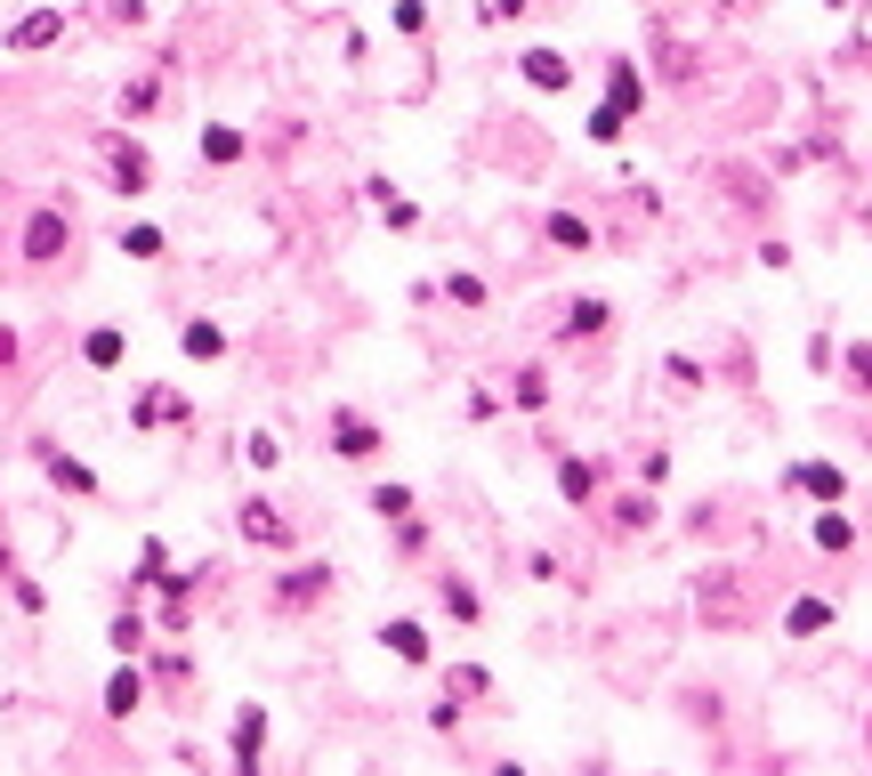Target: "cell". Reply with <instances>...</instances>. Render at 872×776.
Segmentation results:
<instances>
[{
    "label": "cell",
    "instance_id": "17",
    "mask_svg": "<svg viewBox=\"0 0 872 776\" xmlns=\"http://www.w3.org/2000/svg\"><path fill=\"white\" fill-rule=\"evenodd\" d=\"M178 349H186V356H202V364H211V356L226 349V340H219V324H186V332H178Z\"/></svg>",
    "mask_w": 872,
    "mask_h": 776
},
{
    "label": "cell",
    "instance_id": "20",
    "mask_svg": "<svg viewBox=\"0 0 872 776\" xmlns=\"http://www.w3.org/2000/svg\"><path fill=\"white\" fill-rule=\"evenodd\" d=\"M81 356H90L97 373H106V364H121V332H90V340H81Z\"/></svg>",
    "mask_w": 872,
    "mask_h": 776
},
{
    "label": "cell",
    "instance_id": "4",
    "mask_svg": "<svg viewBox=\"0 0 872 776\" xmlns=\"http://www.w3.org/2000/svg\"><path fill=\"white\" fill-rule=\"evenodd\" d=\"M243 534L267 542V550H283L291 542V518H283V509H267V502H243Z\"/></svg>",
    "mask_w": 872,
    "mask_h": 776
},
{
    "label": "cell",
    "instance_id": "13",
    "mask_svg": "<svg viewBox=\"0 0 872 776\" xmlns=\"http://www.w3.org/2000/svg\"><path fill=\"white\" fill-rule=\"evenodd\" d=\"M557 332H566V340H581V332H606V299H574Z\"/></svg>",
    "mask_w": 872,
    "mask_h": 776
},
{
    "label": "cell",
    "instance_id": "28",
    "mask_svg": "<svg viewBox=\"0 0 872 776\" xmlns=\"http://www.w3.org/2000/svg\"><path fill=\"white\" fill-rule=\"evenodd\" d=\"M372 509H380V518H404L412 494H404V485H380V494H372Z\"/></svg>",
    "mask_w": 872,
    "mask_h": 776
},
{
    "label": "cell",
    "instance_id": "29",
    "mask_svg": "<svg viewBox=\"0 0 872 776\" xmlns=\"http://www.w3.org/2000/svg\"><path fill=\"white\" fill-rule=\"evenodd\" d=\"M114 647H121V656H138V647H145V623L121 615V623H114Z\"/></svg>",
    "mask_w": 872,
    "mask_h": 776
},
{
    "label": "cell",
    "instance_id": "22",
    "mask_svg": "<svg viewBox=\"0 0 872 776\" xmlns=\"http://www.w3.org/2000/svg\"><path fill=\"white\" fill-rule=\"evenodd\" d=\"M243 461H251V469H275L283 454H275V437H267V428H251V437H243Z\"/></svg>",
    "mask_w": 872,
    "mask_h": 776
},
{
    "label": "cell",
    "instance_id": "9",
    "mask_svg": "<svg viewBox=\"0 0 872 776\" xmlns=\"http://www.w3.org/2000/svg\"><path fill=\"white\" fill-rule=\"evenodd\" d=\"M138 704H145V680H138V671H114V680H106V712H114V720H130Z\"/></svg>",
    "mask_w": 872,
    "mask_h": 776
},
{
    "label": "cell",
    "instance_id": "1",
    "mask_svg": "<svg viewBox=\"0 0 872 776\" xmlns=\"http://www.w3.org/2000/svg\"><path fill=\"white\" fill-rule=\"evenodd\" d=\"M695 615H703V623H719V631L752 623V599H743V575H703V583H695Z\"/></svg>",
    "mask_w": 872,
    "mask_h": 776
},
{
    "label": "cell",
    "instance_id": "24",
    "mask_svg": "<svg viewBox=\"0 0 872 776\" xmlns=\"http://www.w3.org/2000/svg\"><path fill=\"white\" fill-rule=\"evenodd\" d=\"M816 542H824V550H848V542H857V526L833 509V518H816Z\"/></svg>",
    "mask_w": 872,
    "mask_h": 776
},
{
    "label": "cell",
    "instance_id": "25",
    "mask_svg": "<svg viewBox=\"0 0 872 776\" xmlns=\"http://www.w3.org/2000/svg\"><path fill=\"white\" fill-rule=\"evenodd\" d=\"M445 607H452V623H476V590L469 583H445Z\"/></svg>",
    "mask_w": 872,
    "mask_h": 776
},
{
    "label": "cell",
    "instance_id": "7",
    "mask_svg": "<svg viewBox=\"0 0 872 776\" xmlns=\"http://www.w3.org/2000/svg\"><path fill=\"white\" fill-rule=\"evenodd\" d=\"M57 33H66V16H57V9H33V16H25V25H16V33H9V49H49V40H57Z\"/></svg>",
    "mask_w": 872,
    "mask_h": 776
},
{
    "label": "cell",
    "instance_id": "8",
    "mask_svg": "<svg viewBox=\"0 0 872 776\" xmlns=\"http://www.w3.org/2000/svg\"><path fill=\"white\" fill-rule=\"evenodd\" d=\"M517 66H526L533 90H566V57H557V49H526Z\"/></svg>",
    "mask_w": 872,
    "mask_h": 776
},
{
    "label": "cell",
    "instance_id": "6",
    "mask_svg": "<svg viewBox=\"0 0 872 776\" xmlns=\"http://www.w3.org/2000/svg\"><path fill=\"white\" fill-rule=\"evenodd\" d=\"M792 485H800V494H816V502H840V494H848L833 461H800V469H792Z\"/></svg>",
    "mask_w": 872,
    "mask_h": 776
},
{
    "label": "cell",
    "instance_id": "14",
    "mask_svg": "<svg viewBox=\"0 0 872 776\" xmlns=\"http://www.w3.org/2000/svg\"><path fill=\"white\" fill-rule=\"evenodd\" d=\"M40 469H49L57 485H73V494H90V485H97L90 469H81V461H66V454H57V445H40Z\"/></svg>",
    "mask_w": 872,
    "mask_h": 776
},
{
    "label": "cell",
    "instance_id": "10",
    "mask_svg": "<svg viewBox=\"0 0 872 776\" xmlns=\"http://www.w3.org/2000/svg\"><path fill=\"white\" fill-rule=\"evenodd\" d=\"M331 437H340V454H347V461H364V454H380V437H372V428H364L356 413H340V421H331Z\"/></svg>",
    "mask_w": 872,
    "mask_h": 776
},
{
    "label": "cell",
    "instance_id": "18",
    "mask_svg": "<svg viewBox=\"0 0 872 776\" xmlns=\"http://www.w3.org/2000/svg\"><path fill=\"white\" fill-rule=\"evenodd\" d=\"M550 243H566V251H590V219L557 211V219H550Z\"/></svg>",
    "mask_w": 872,
    "mask_h": 776
},
{
    "label": "cell",
    "instance_id": "27",
    "mask_svg": "<svg viewBox=\"0 0 872 776\" xmlns=\"http://www.w3.org/2000/svg\"><path fill=\"white\" fill-rule=\"evenodd\" d=\"M509 397H517V404H526V413H533V404L550 397V380H542V373H517V388H509Z\"/></svg>",
    "mask_w": 872,
    "mask_h": 776
},
{
    "label": "cell",
    "instance_id": "5",
    "mask_svg": "<svg viewBox=\"0 0 872 776\" xmlns=\"http://www.w3.org/2000/svg\"><path fill=\"white\" fill-rule=\"evenodd\" d=\"M106 162H114V178H121V195H138L145 178H154V162H145L138 146H121V138H106Z\"/></svg>",
    "mask_w": 872,
    "mask_h": 776
},
{
    "label": "cell",
    "instance_id": "26",
    "mask_svg": "<svg viewBox=\"0 0 872 776\" xmlns=\"http://www.w3.org/2000/svg\"><path fill=\"white\" fill-rule=\"evenodd\" d=\"M590 138H598V146H614V138H622V106H598L590 114Z\"/></svg>",
    "mask_w": 872,
    "mask_h": 776
},
{
    "label": "cell",
    "instance_id": "31",
    "mask_svg": "<svg viewBox=\"0 0 872 776\" xmlns=\"http://www.w3.org/2000/svg\"><path fill=\"white\" fill-rule=\"evenodd\" d=\"M9 356H16V340H9V332H0V364H9Z\"/></svg>",
    "mask_w": 872,
    "mask_h": 776
},
{
    "label": "cell",
    "instance_id": "19",
    "mask_svg": "<svg viewBox=\"0 0 872 776\" xmlns=\"http://www.w3.org/2000/svg\"><path fill=\"white\" fill-rule=\"evenodd\" d=\"M824 623H833V607H824V599H800L792 607V639H816Z\"/></svg>",
    "mask_w": 872,
    "mask_h": 776
},
{
    "label": "cell",
    "instance_id": "11",
    "mask_svg": "<svg viewBox=\"0 0 872 776\" xmlns=\"http://www.w3.org/2000/svg\"><path fill=\"white\" fill-rule=\"evenodd\" d=\"M380 639L397 647V663H428V631H421V623H388Z\"/></svg>",
    "mask_w": 872,
    "mask_h": 776
},
{
    "label": "cell",
    "instance_id": "3",
    "mask_svg": "<svg viewBox=\"0 0 872 776\" xmlns=\"http://www.w3.org/2000/svg\"><path fill=\"white\" fill-rule=\"evenodd\" d=\"M130 421H138V428H162V421H186V397H178V388H145V397L130 404Z\"/></svg>",
    "mask_w": 872,
    "mask_h": 776
},
{
    "label": "cell",
    "instance_id": "21",
    "mask_svg": "<svg viewBox=\"0 0 872 776\" xmlns=\"http://www.w3.org/2000/svg\"><path fill=\"white\" fill-rule=\"evenodd\" d=\"M202 154H211V162H235V154H243V130H226V121H219V130H202Z\"/></svg>",
    "mask_w": 872,
    "mask_h": 776
},
{
    "label": "cell",
    "instance_id": "16",
    "mask_svg": "<svg viewBox=\"0 0 872 776\" xmlns=\"http://www.w3.org/2000/svg\"><path fill=\"white\" fill-rule=\"evenodd\" d=\"M259 744H267V720H259V712H243V720H235V761L251 768V761H259Z\"/></svg>",
    "mask_w": 872,
    "mask_h": 776
},
{
    "label": "cell",
    "instance_id": "30",
    "mask_svg": "<svg viewBox=\"0 0 872 776\" xmlns=\"http://www.w3.org/2000/svg\"><path fill=\"white\" fill-rule=\"evenodd\" d=\"M848 373H857V380L872 388V349H848Z\"/></svg>",
    "mask_w": 872,
    "mask_h": 776
},
{
    "label": "cell",
    "instance_id": "15",
    "mask_svg": "<svg viewBox=\"0 0 872 776\" xmlns=\"http://www.w3.org/2000/svg\"><path fill=\"white\" fill-rule=\"evenodd\" d=\"M557 485H566V502H590L598 494V469L590 461H557Z\"/></svg>",
    "mask_w": 872,
    "mask_h": 776
},
{
    "label": "cell",
    "instance_id": "23",
    "mask_svg": "<svg viewBox=\"0 0 872 776\" xmlns=\"http://www.w3.org/2000/svg\"><path fill=\"white\" fill-rule=\"evenodd\" d=\"M121 251H130V259H154V251H162V227H121Z\"/></svg>",
    "mask_w": 872,
    "mask_h": 776
},
{
    "label": "cell",
    "instance_id": "12",
    "mask_svg": "<svg viewBox=\"0 0 872 776\" xmlns=\"http://www.w3.org/2000/svg\"><path fill=\"white\" fill-rule=\"evenodd\" d=\"M323 590H331L323 566H299V575H283V607H307V599H323Z\"/></svg>",
    "mask_w": 872,
    "mask_h": 776
},
{
    "label": "cell",
    "instance_id": "2",
    "mask_svg": "<svg viewBox=\"0 0 872 776\" xmlns=\"http://www.w3.org/2000/svg\"><path fill=\"white\" fill-rule=\"evenodd\" d=\"M66 243H73L66 211H33V227H25V259H57Z\"/></svg>",
    "mask_w": 872,
    "mask_h": 776
}]
</instances>
